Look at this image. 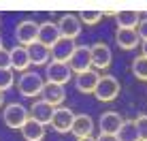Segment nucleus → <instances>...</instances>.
<instances>
[{
	"mask_svg": "<svg viewBox=\"0 0 147 141\" xmlns=\"http://www.w3.org/2000/svg\"><path fill=\"white\" fill-rule=\"evenodd\" d=\"M17 88L26 98H34V96H40V94H43L45 79L40 77L38 73H34V70H26V73H22V77H19Z\"/></svg>",
	"mask_w": 147,
	"mask_h": 141,
	"instance_id": "nucleus-1",
	"label": "nucleus"
},
{
	"mask_svg": "<svg viewBox=\"0 0 147 141\" xmlns=\"http://www.w3.org/2000/svg\"><path fill=\"white\" fill-rule=\"evenodd\" d=\"M2 120H4V124H7L9 128H13V130L19 128V130H22V126L30 120V109H26L24 105H19V103H11V105L4 107Z\"/></svg>",
	"mask_w": 147,
	"mask_h": 141,
	"instance_id": "nucleus-2",
	"label": "nucleus"
},
{
	"mask_svg": "<svg viewBox=\"0 0 147 141\" xmlns=\"http://www.w3.org/2000/svg\"><path fill=\"white\" fill-rule=\"evenodd\" d=\"M119 90H121V85L113 75H102L98 85H96V90H94V96L100 103H111V100H115L119 96Z\"/></svg>",
	"mask_w": 147,
	"mask_h": 141,
	"instance_id": "nucleus-3",
	"label": "nucleus"
},
{
	"mask_svg": "<svg viewBox=\"0 0 147 141\" xmlns=\"http://www.w3.org/2000/svg\"><path fill=\"white\" fill-rule=\"evenodd\" d=\"M68 66L77 75H83V73H88V70H92V49L85 47V45H79V47L75 49L73 58L68 60Z\"/></svg>",
	"mask_w": 147,
	"mask_h": 141,
	"instance_id": "nucleus-4",
	"label": "nucleus"
},
{
	"mask_svg": "<svg viewBox=\"0 0 147 141\" xmlns=\"http://www.w3.org/2000/svg\"><path fill=\"white\" fill-rule=\"evenodd\" d=\"M70 77H73V70H70V66L66 62H55V60H51L45 66V81H49V83L64 85Z\"/></svg>",
	"mask_w": 147,
	"mask_h": 141,
	"instance_id": "nucleus-5",
	"label": "nucleus"
},
{
	"mask_svg": "<svg viewBox=\"0 0 147 141\" xmlns=\"http://www.w3.org/2000/svg\"><path fill=\"white\" fill-rule=\"evenodd\" d=\"M38 28H40V24L30 22V19L17 24V28H15V39H17V43L22 45V47H30V45H34L38 41Z\"/></svg>",
	"mask_w": 147,
	"mask_h": 141,
	"instance_id": "nucleus-6",
	"label": "nucleus"
},
{
	"mask_svg": "<svg viewBox=\"0 0 147 141\" xmlns=\"http://www.w3.org/2000/svg\"><path fill=\"white\" fill-rule=\"evenodd\" d=\"M73 124H75L73 109H68V107H55V113H53V120H51V126H53L55 133L66 135V133L73 130Z\"/></svg>",
	"mask_w": 147,
	"mask_h": 141,
	"instance_id": "nucleus-7",
	"label": "nucleus"
},
{
	"mask_svg": "<svg viewBox=\"0 0 147 141\" xmlns=\"http://www.w3.org/2000/svg\"><path fill=\"white\" fill-rule=\"evenodd\" d=\"M92 66L98 70H107L111 66V60H113V54H111V47L107 43H94L92 47Z\"/></svg>",
	"mask_w": 147,
	"mask_h": 141,
	"instance_id": "nucleus-8",
	"label": "nucleus"
},
{
	"mask_svg": "<svg viewBox=\"0 0 147 141\" xmlns=\"http://www.w3.org/2000/svg\"><path fill=\"white\" fill-rule=\"evenodd\" d=\"M58 28H60V32H62L64 39H73V41H75V39L81 34V28H83V24H81L79 15L66 13V15H62V17H60Z\"/></svg>",
	"mask_w": 147,
	"mask_h": 141,
	"instance_id": "nucleus-9",
	"label": "nucleus"
},
{
	"mask_svg": "<svg viewBox=\"0 0 147 141\" xmlns=\"http://www.w3.org/2000/svg\"><path fill=\"white\" fill-rule=\"evenodd\" d=\"M79 45L73 41V39H60L58 43L51 47V60H55V62H66L68 64V60L73 58V54H75V49H77Z\"/></svg>",
	"mask_w": 147,
	"mask_h": 141,
	"instance_id": "nucleus-10",
	"label": "nucleus"
},
{
	"mask_svg": "<svg viewBox=\"0 0 147 141\" xmlns=\"http://www.w3.org/2000/svg\"><path fill=\"white\" fill-rule=\"evenodd\" d=\"M124 122H126V120L121 118L119 113H115V111H107V113H102V115H100V120H98L100 135H117Z\"/></svg>",
	"mask_w": 147,
	"mask_h": 141,
	"instance_id": "nucleus-11",
	"label": "nucleus"
},
{
	"mask_svg": "<svg viewBox=\"0 0 147 141\" xmlns=\"http://www.w3.org/2000/svg\"><path fill=\"white\" fill-rule=\"evenodd\" d=\"M60 39H62V32H60L58 24H53V22L40 24V28H38V41L36 43H40V45H45V47L51 49Z\"/></svg>",
	"mask_w": 147,
	"mask_h": 141,
	"instance_id": "nucleus-12",
	"label": "nucleus"
},
{
	"mask_svg": "<svg viewBox=\"0 0 147 141\" xmlns=\"http://www.w3.org/2000/svg\"><path fill=\"white\" fill-rule=\"evenodd\" d=\"M53 113H55V107L49 105V103H45L43 98L34 100V105L30 107V118L36 120V122H40V124H51Z\"/></svg>",
	"mask_w": 147,
	"mask_h": 141,
	"instance_id": "nucleus-13",
	"label": "nucleus"
},
{
	"mask_svg": "<svg viewBox=\"0 0 147 141\" xmlns=\"http://www.w3.org/2000/svg\"><path fill=\"white\" fill-rule=\"evenodd\" d=\"M115 43H117L119 49L132 52V49H136V45H141V39H139V32H136V30L117 28V32H115Z\"/></svg>",
	"mask_w": 147,
	"mask_h": 141,
	"instance_id": "nucleus-14",
	"label": "nucleus"
},
{
	"mask_svg": "<svg viewBox=\"0 0 147 141\" xmlns=\"http://www.w3.org/2000/svg\"><path fill=\"white\" fill-rule=\"evenodd\" d=\"M40 98H43L45 103L53 105V107H60V105L64 103V98H66V92H64V85L45 81V88H43V94H40Z\"/></svg>",
	"mask_w": 147,
	"mask_h": 141,
	"instance_id": "nucleus-15",
	"label": "nucleus"
},
{
	"mask_svg": "<svg viewBox=\"0 0 147 141\" xmlns=\"http://www.w3.org/2000/svg\"><path fill=\"white\" fill-rule=\"evenodd\" d=\"M98 81H100V75L96 73V70H88V73L75 77V88H77L81 94H94Z\"/></svg>",
	"mask_w": 147,
	"mask_h": 141,
	"instance_id": "nucleus-16",
	"label": "nucleus"
},
{
	"mask_svg": "<svg viewBox=\"0 0 147 141\" xmlns=\"http://www.w3.org/2000/svg\"><path fill=\"white\" fill-rule=\"evenodd\" d=\"M92 130H94V120L90 118L88 113H79V115H75V124H73V130H70V133H73L77 139L92 137Z\"/></svg>",
	"mask_w": 147,
	"mask_h": 141,
	"instance_id": "nucleus-17",
	"label": "nucleus"
},
{
	"mask_svg": "<svg viewBox=\"0 0 147 141\" xmlns=\"http://www.w3.org/2000/svg\"><path fill=\"white\" fill-rule=\"evenodd\" d=\"M30 64H32V62H30L28 47L15 45V47L11 49V68H13V70H22V73H26Z\"/></svg>",
	"mask_w": 147,
	"mask_h": 141,
	"instance_id": "nucleus-18",
	"label": "nucleus"
},
{
	"mask_svg": "<svg viewBox=\"0 0 147 141\" xmlns=\"http://www.w3.org/2000/svg\"><path fill=\"white\" fill-rule=\"evenodd\" d=\"M141 13L139 11H132V9H124V11H117L115 13V24L117 28H130V30H136V26L141 24Z\"/></svg>",
	"mask_w": 147,
	"mask_h": 141,
	"instance_id": "nucleus-19",
	"label": "nucleus"
},
{
	"mask_svg": "<svg viewBox=\"0 0 147 141\" xmlns=\"http://www.w3.org/2000/svg\"><path fill=\"white\" fill-rule=\"evenodd\" d=\"M28 54H30V62H32L34 66H47L49 60H51V49L45 47V45H40V43L30 45Z\"/></svg>",
	"mask_w": 147,
	"mask_h": 141,
	"instance_id": "nucleus-20",
	"label": "nucleus"
},
{
	"mask_svg": "<svg viewBox=\"0 0 147 141\" xmlns=\"http://www.w3.org/2000/svg\"><path fill=\"white\" fill-rule=\"evenodd\" d=\"M22 137L26 141H43L45 139V124H40V122L30 118L22 126Z\"/></svg>",
	"mask_w": 147,
	"mask_h": 141,
	"instance_id": "nucleus-21",
	"label": "nucleus"
},
{
	"mask_svg": "<svg viewBox=\"0 0 147 141\" xmlns=\"http://www.w3.org/2000/svg\"><path fill=\"white\" fill-rule=\"evenodd\" d=\"M117 139L119 141H141L134 120H126V122L121 124V128H119V133H117Z\"/></svg>",
	"mask_w": 147,
	"mask_h": 141,
	"instance_id": "nucleus-22",
	"label": "nucleus"
},
{
	"mask_svg": "<svg viewBox=\"0 0 147 141\" xmlns=\"http://www.w3.org/2000/svg\"><path fill=\"white\" fill-rule=\"evenodd\" d=\"M130 70H132V75L139 81H147V58L145 56L134 58L132 64H130Z\"/></svg>",
	"mask_w": 147,
	"mask_h": 141,
	"instance_id": "nucleus-23",
	"label": "nucleus"
},
{
	"mask_svg": "<svg viewBox=\"0 0 147 141\" xmlns=\"http://www.w3.org/2000/svg\"><path fill=\"white\" fill-rule=\"evenodd\" d=\"M102 11H81L79 13V19L81 24H85V26H96V24L102 19Z\"/></svg>",
	"mask_w": 147,
	"mask_h": 141,
	"instance_id": "nucleus-24",
	"label": "nucleus"
},
{
	"mask_svg": "<svg viewBox=\"0 0 147 141\" xmlns=\"http://www.w3.org/2000/svg\"><path fill=\"white\" fill-rule=\"evenodd\" d=\"M15 83V75H13V68H0V90H9L11 85Z\"/></svg>",
	"mask_w": 147,
	"mask_h": 141,
	"instance_id": "nucleus-25",
	"label": "nucleus"
},
{
	"mask_svg": "<svg viewBox=\"0 0 147 141\" xmlns=\"http://www.w3.org/2000/svg\"><path fill=\"white\" fill-rule=\"evenodd\" d=\"M134 124H136V130H139V139L141 141H147V115H139V118L134 120Z\"/></svg>",
	"mask_w": 147,
	"mask_h": 141,
	"instance_id": "nucleus-26",
	"label": "nucleus"
},
{
	"mask_svg": "<svg viewBox=\"0 0 147 141\" xmlns=\"http://www.w3.org/2000/svg\"><path fill=\"white\" fill-rule=\"evenodd\" d=\"M0 68H11V49H0Z\"/></svg>",
	"mask_w": 147,
	"mask_h": 141,
	"instance_id": "nucleus-27",
	"label": "nucleus"
},
{
	"mask_svg": "<svg viewBox=\"0 0 147 141\" xmlns=\"http://www.w3.org/2000/svg\"><path fill=\"white\" fill-rule=\"evenodd\" d=\"M136 32H139L141 43H143V41H147V17H145V19H141V24L136 26Z\"/></svg>",
	"mask_w": 147,
	"mask_h": 141,
	"instance_id": "nucleus-28",
	"label": "nucleus"
},
{
	"mask_svg": "<svg viewBox=\"0 0 147 141\" xmlns=\"http://www.w3.org/2000/svg\"><path fill=\"white\" fill-rule=\"evenodd\" d=\"M96 141H119V139H117V135H98Z\"/></svg>",
	"mask_w": 147,
	"mask_h": 141,
	"instance_id": "nucleus-29",
	"label": "nucleus"
},
{
	"mask_svg": "<svg viewBox=\"0 0 147 141\" xmlns=\"http://www.w3.org/2000/svg\"><path fill=\"white\" fill-rule=\"evenodd\" d=\"M141 56H145V58H147V41L141 43Z\"/></svg>",
	"mask_w": 147,
	"mask_h": 141,
	"instance_id": "nucleus-30",
	"label": "nucleus"
},
{
	"mask_svg": "<svg viewBox=\"0 0 147 141\" xmlns=\"http://www.w3.org/2000/svg\"><path fill=\"white\" fill-rule=\"evenodd\" d=\"M2 105H4V92L0 90V107H2Z\"/></svg>",
	"mask_w": 147,
	"mask_h": 141,
	"instance_id": "nucleus-31",
	"label": "nucleus"
},
{
	"mask_svg": "<svg viewBox=\"0 0 147 141\" xmlns=\"http://www.w3.org/2000/svg\"><path fill=\"white\" fill-rule=\"evenodd\" d=\"M77 141H96L94 137H83V139H77Z\"/></svg>",
	"mask_w": 147,
	"mask_h": 141,
	"instance_id": "nucleus-32",
	"label": "nucleus"
},
{
	"mask_svg": "<svg viewBox=\"0 0 147 141\" xmlns=\"http://www.w3.org/2000/svg\"><path fill=\"white\" fill-rule=\"evenodd\" d=\"M0 49H2V41H0Z\"/></svg>",
	"mask_w": 147,
	"mask_h": 141,
	"instance_id": "nucleus-33",
	"label": "nucleus"
}]
</instances>
